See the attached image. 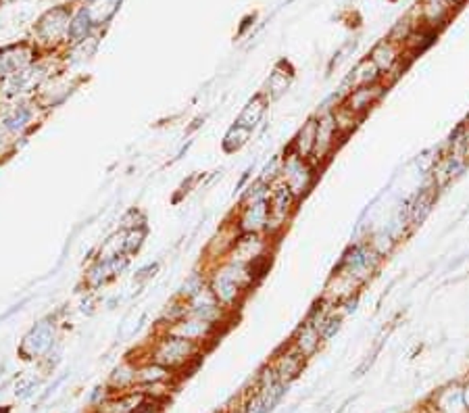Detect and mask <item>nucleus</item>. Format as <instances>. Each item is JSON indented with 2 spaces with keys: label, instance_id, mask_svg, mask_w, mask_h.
<instances>
[{
  "label": "nucleus",
  "instance_id": "1",
  "mask_svg": "<svg viewBox=\"0 0 469 413\" xmlns=\"http://www.w3.org/2000/svg\"><path fill=\"white\" fill-rule=\"evenodd\" d=\"M197 353H199V343L165 334L161 341H157L152 349V361L167 370H175L186 365Z\"/></svg>",
  "mask_w": 469,
  "mask_h": 413
},
{
  "label": "nucleus",
  "instance_id": "2",
  "mask_svg": "<svg viewBox=\"0 0 469 413\" xmlns=\"http://www.w3.org/2000/svg\"><path fill=\"white\" fill-rule=\"evenodd\" d=\"M281 178H284V184L290 188V192L299 199L303 197L313 182V170L309 168V163L299 157L297 152L286 157L284 163H281Z\"/></svg>",
  "mask_w": 469,
  "mask_h": 413
},
{
  "label": "nucleus",
  "instance_id": "3",
  "mask_svg": "<svg viewBox=\"0 0 469 413\" xmlns=\"http://www.w3.org/2000/svg\"><path fill=\"white\" fill-rule=\"evenodd\" d=\"M213 332H215V323L205 321V319L194 317V315H188V317L167 325V334L192 341V343H199V345L203 341H209Z\"/></svg>",
  "mask_w": 469,
  "mask_h": 413
},
{
  "label": "nucleus",
  "instance_id": "4",
  "mask_svg": "<svg viewBox=\"0 0 469 413\" xmlns=\"http://www.w3.org/2000/svg\"><path fill=\"white\" fill-rule=\"evenodd\" d=\"M54 343V325L52 321H40L38 325H34L30 330V334L23 339V345H21V353L26 357H40L44 355Z\"/></svg>",
  "mask_w": 469,
  "mask_h": 413
},
{
  "label": "nucleus",
  "instance_id": "5",
  "mask_svg": "<svg viewBox=\"0 0 469 413\" xmlns=\"http://www.w3.org/2000/svg\"><path fill=\"white\" fill-rule=\"evenodd\" d=\"M69 13L67 9L59 7V9H52L48 11L40 21H38V28H36V34L40 40L44 42H57L59 38L67 36V30H69Z\"/></svg>",
  "mask_w": 469,
  "mask_h": 413
},
{
  "label": "nucleus",
  "instance_id": "6",
  "mask_svg": "<svg viewBox=\"0 0 469 413\" xmlns=\"http://www.w3.org/2000/svg\"><path fill=\"white\" fill-rule=\"evenodd\" d=\"M32 61V50L28 46H9L5 50H0V79L11 77L17 71L26 69Z\"/></svg>",
  "mask_w": 469,
  "mask_h": 413
},
{
  "label": "nucleus",
  "instance_id": "7",
  "mask_svg": "<svg viewBox=\"0 0 469 413\" xmlns=\"http://www.w3.org/2000/svg\"><path fill=\"white\" fill-rule=\"evenodd\" d=\"M269 219V203L267 201H257V203H246L240 215V228L246 234H259L261 230L267 228Z\"/></svg>",
  "mask_w": 469,
  "mask_h": 413
},
{
  "label": "nucleus",
  "instance_id": "8",
  "mask_svg": "<svg viewBox=\"0 0 469 413\" xmlns=\"http://www.w3.org/2000/svg\"><path fill=\"white\" fill-rule=\"evenodd\" d=\"M338 136V125L334 115H326L317 121V134H315V146L311 157L315 159H326V154L334 148Z\"/></svg>",
  "mask_w": 469,
  "mask_h": 413
},
{
  "label": "nucleus",
  "instance_id": "9",
  "mask_svg": "<svg viewBox=\"0 0 469 413\" xmlns=\"http://www.w3.org/2000/svg\"><path fill=\"white\" fill-rule=\"evenodd\" d=\"M144 399L146 396L140 390L138 392L136 390L134 392H126V394H121V396L105 403L103 409H101V413H136L144 405Z\"/></svg>",
  "mask_w": 469,
  "mask_h": 413
},
{
  "label": "nucleus",
  "instance_id": "10",
  "mask_svg": "<svg viewBox=\"0 0 469 413\" xmlns=\"http://www.w3.org/2000/svg\"><path fill=\"white\" fill-rule=\"evenodd\" d=\"M380 97V88H373V86H363V88H357V90H350L344 107L352 113H361L365 111L367 107L373 105V101Z\"/></svg>",
  "mask_w": 469,
  "mask_h": 413
},
{
  "label": "nucleus",
  "instance_id": "11",
  "mask_svg": "<svg viewBox=\"0 0 469 413\" xmlns=\"http://www.w3.org/2000/svg\"><path fill=\"white\" fill-rule=\"evenodd\" d=\"M319 341H321V334H319V330L313 321H307L303 328H301V332L297 336V349L303 357H309L311 353L317 351L319 347Z\"/></svg>",
  "mask_w": 469,
  "mask_h": 413
},
{
  "label": "nucleus",
  "instance_id": "12",
  "mask_svg": "<svg viewBox=\"0 0 469 413\" xmlns=\"http://www.w3.org/2000/svg\"><path fill=\"white\" fill-rule=\"evenodd\" d=\"M378 65H375L371 59L369 61H363L355 67V71L350 73V77L346 79L344 86H352L355 90L357 88H363V86H369V81L375 79V75H378Z\"/></svg>",
  "mask_w": 469,
  "mask_h": 413
},
{
  "label": "nucleus",
  "instance_id": "13",
  "mask_svg": "<svg viewBox=\"0 0 469 413\" xmlns=\"http://www.w3.org/2000/svg\"><path fill=\"white\" fill-rule=\"evenodd\" d=\"M92 26H94V21H92V17H90L88 9H86V7H81V9H79V11L71 17V21H69L67 38H71L73 42H83V38L90 34Z\"/></svg>",
  "mask_w": 469,
  "mask_h": 413
},
{
  "label": "nucleus",
  "instance_id": "14",
  "mask_svg": "<svg viewBox=\"0 0 469 413\" xmlns=\"http://www.w3.org/2000/svg\"><path fill=\"white\" fill-rule=\"evenodd\" d=\"M303 355L297 351V353H288V355H284L281 357L279 361H277V367H275V376H277V380L284 384V382H288V380H292L299 372H301V367H303Z\"/></svg>",
  "mask_w": 469,
  "mask_h": 413
},
{
  "label": "nucleus",
  "instance_id": "15",
  "mask_svg": "<svg viewBox=\"0 0 469 413\" xmlns=\"http://www.w3.org/2000/svg\"><path fill=\"white\" fill-rule=\"evenodd\" d=\"M263 115H265V99L259 94L252 101H248V105L244 107V111L240 113L236 123H240V125H244L252 132V128H257L261 123Z\"/></svg>",
  "mask_w": 469,
  "mask_h": 413
},
{
  "label": "nucleus",
  "instance_id": "16",
  "mask_svg": "<svg viewBox=\"0 0 469 413\" xmlns=\"http://www.w3.org/2000/svg\"><path fill=\"white\" fill-rule=\"evenodd\" d=\"M119 3H121V0H88L86 9H88V13H90L94 23H105V21H109L115 15Z\"/></svg>",
  "mask_w": 469,
  "mask_h": 413
},
{
  "label": "nucleus",
  "instance_id": "17",
  "mask_svg": "<svg viewBox=\"0 0 469 413\" xmlns=\"http://www.w3.org/2000/svg\"><path fill=\"white\" fill-rule=\"evenodd\" d=\"M32 121V111L26 107V105H19V107H13L5 119H3V128L7 132H23Z\"/></svg>",
  "mask_w": 469,
  "mask_h": 413
},
{
  "label": "nucleus",
  "instance_id": "18",
  "mask_svg": "<svg viewBox=\"0 0 469 413\" xmlns=\"http://www.w3.org/2000/svg\"><path fill=\"white\" fill-rule=\"evenodd\" d=\"M315 134H317V121H307L305 125H303V130H301V134H299V138H297V154L299 157H303V159H307V157H311V152H313V146H315Z\"/></svg>",
  "mask_w": 469,
  "mask_h": 413
},
{
  "label": "nucleus",
  "instance_id": "19",
  "mask_svg": "<svg viewBox=\"0 0 469 413\" xmlns=\"http://www.w3.org/2000/svg\"><path fill=\"white\" fill-rule=\"evenodd\" d=\"M205 286H207V284H205V276L199 274V272H194V274H190V276H188V278L181 282V286H179V290H177V299L190 301V299H192L194 294H199Z\"/></svg>",
  "mask_w": 469,
  "mask_h": 413
},
{
  "label": "nucleus",
  "instance_id": "20",
  "mask_svg": "<svg viewBox=\"0 0 469 413\" xmlns=\"http://www.w3.org/2000/svg\"><path fill=\"white\" fill-rule=\"evenodd\" d=\"M248 136H250V130L244 128V125H240V123H236V125L226 134V138H223V148H226L228 152H234V150H238V148H242V146L246 144Z\"/></svg>",
  "mask_w": 469,
  "mask_h": 413
},
{
  "label": "nucleus",
  "instance_id": "21",
  "mask_svg": "<svg viewBox=\"0 0 469 413\" xmlns=\"http://www.w3.org/2000/svg\"><path fill=\"white\" fill-rule=\"evenodd\" d=\"M169 378V370L159 365V363H148L144 367L138 370V382H146V384H159V382H165Z\"/></svg>",
  "mask_w": 469,
  "mask_h": 413
},
{
  "label": "nucleus",
  "instance_id": "22",
  "mask_svg": "<svg viewBox=\"0 0 469 413\" xmlns=\"http://www.w3.org/2000/svg\"><path fill=\"white\" fill-rule=\"evenodd\" d=\"M126 232V238H123V253L126 255H134L140 251V246L146 238V228L140 225V228H132V230H123Z\"/></svg>",
  "mask_w": 469,
  "mask_h": 413
},
{
  "label": "nucleus",
  "instance_id": "23",
  "mask_svg": "<svg viewBox=\"0 0 469 413\" xmlns=\"http://www.w3.org/2000/svg\"><path fill=\"white\" fill-rule=\"evenodd\" d=\"M432 203H434V192L432 190L419 192V197H417V201L413 205V221L415 223H419V221L426 219V215L432 211Z\"/></svg>",
  "mask_w": 469,
  "mask_h": 413
},
{
  "label": "nucleus",
  "instance_id": "24",
  "mask_svg": "<svg viewBox=\"0 0 469 413\" xmlns=\"http://www.w3.org/2000/svg\"><path fill=\"white\" fill-rule=\"evenodd\" d=\"M450 3H459V0H450Z\"/></svg>",
  "mask_w": 469,
  "mask_h": 413
}]
</instances>
